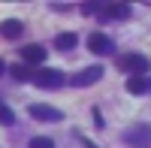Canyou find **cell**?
I'll return each instance as SVG.
<instances>
[{"label": "cell", "instance_id": "6da1fadb", "mask_svg": "<svg viewBox=\"0 0 151 148\" xmlns=\"http://www.w3.org/2000/svg\"><path fill=\"white\" fill-rule=\"evenodd\" d=\"M118 70H121V73H130V76H148L151 64H148L145 55L130 52V55H121V57H118Z\"/></svg>", "mask_w": 151, "mask_h": 148}, {"label": "cell", "instance_id": "7a4b0ae2", "mask_svg": "<svg viewBox=\"0 0 151 148\" xmlns=\"http://www.w3.org/2000/svg\"><path fill=\"white\" fill-rule=\"evenodd\" d=\"M33 85H36V88H60V85H64V73L52 70V67H36Z\"/></svg>", "mask_w": 151, "mask_h": 148}, {"label": "cell", "instance_id": "3957f363", "mask_svg": "<svg viewBox=\"0 0 151 148\" xmlns=\"http://www.w3.org/2000/svg\"><path fill=\"white\" fill-rule=\"evenodd\" d=\"M100 79H103V67L94 64V67H88L82 73H76V76H70V85H73V88H88V85H97Z\"/></svg>", "mask_w": 151, "mask_h": 148}, {"label": "cell", "instance_id": "277c9868", "mask_svg": "<svg viewBox=\"0 0 151 148\" xmlns=\"http://www.w3.org/2000/svg\"><path fill=\"white\" fill-rule=\"evenodd\" d=\"M151 136V130H148V124H133L130 130H127V136H124V142H127L130 148H148V139Z\"/></svg>", "mask_w": 151, "mask_h": 148}, {"label": "cell", "instance_id": "5b68a950", "mask_svg": "<svg viewBox=\"0 0 151 148\" xmlns=\"http://www.w3.org/2000/svg\"><path fill=\"white\" fill-rule=\"evenodd\" d=\"M30 115H33L36 121H52V124L64 121V112H58L55 106H45V103H33V106H30Z\"/></svg>", "mask_w": 151, "mask_h": 148}, {"label": "cell", "instance_id": "8992f818", "mask_svg": "<svg viewBox=\"0 0 151 148\" xmlns=\"http://www.w3.org/2000/svg\"><path fill=\"white\" fill-rule=\"evenodd\" d=\"M88 48H91L94 55H112V52H115V42H112L106 33H91V40H88Z\"/></svg>", "mask_w": 151, "mask_h": 148}, {"label": "cell", "instance_id": "52a82bcc", "mask_svg": "<svg viewBox=\"0 0 151 148\" xmlns=\"http://www.w3.org/2000/svg\"><path fill=\"white\" fill-rule=\"evenodd\" d=\"M21 60H24L27 67H36V64H42V60H45V48H42V45H36V42L24 45V48H21Z\"/></svg>", "mask_w": 151, "mask_h": 148}, {"label": "cell", "instance_id": "ba28073f", "mask_svg": "<svg viewBox=\"0 0 151 148\" xmlns=\"http://www.w3.org/2000/svg\"><path fill=\"white\" fill-rule=\"evenodd\" d=\"M21 33H24V21H21V18H6V21H0V36H3V40H18Z\"/></svg>", "mask_w": 151, "mask_h": 148}, {"label": "cell", "instance_id": "9c48e42d", "mask_svg": "<svg viewBox=\"0 0 151 148\" xmlns=\"http://www.w3.org/2000/svg\"><path fill=\"white\" fill-rule=\"evenodd\" d=\"M127 91L136 94V97H139V94H148V91H151V79H145V76H130V79H127Z\"/></svg>", "mask_w": 151, "mask_h": 148}, {"label": "cell", "instance_id": "30bf717a", "mask_svg": "<svg viewBox=\"0 0 151 148\" xmlns=\"http://www.w3.org/2000/svg\"><path fill=\"white\" fill-rule=\"evenodd\" d=\"M76 42H79V36H76V33H58V36H55V48H58V52H73Z\"/></svg>", "mask_w": 151, "mask_h": 148}, {"label": "cell", "instance_id": "8fae6325", "mask_svg": "<svg viewBox=\"0 0 151 148\" xmlns=\"http://www.w3.org/2000/svg\"><path fill=\"white\" fill-rule=\"evenodd\" d=\"M103 15H109V18H127L130 6L127 3H103Z\"/></svg>", "mask_w": 151, "mask_h": 148}, {"label": "cell", "instance_id": "7c38bea8", "mask_svg": "<svg viewBox=\"0 0 151 148\" xmlns=\"http://www.w3.org/2000/svg\"><path fill=\"white\" fill-rule=\"evenodd\" d=\"M33 67H27V64H15V67H12V79H15V82H33Z\"/></svg>", "mask_w": 151, "mask_h": 148}, {"label": "cell", "instance_id": "4fadbf2b", "mask_svg": "<svg viewBox=\"0 0 151 148\" xmlns=\"http://www.w3.org/2000/svg\"><path fill=\"white\" fill-rule=\"evenodd\" d=\"M0 124H3V127H12V124H15V115H12V109L3 106V103H0Z\"/></svg>", "mask_w": 151, "mask_h": 148}, {"label": "cell", "instance_id": "5bb4252c", "mask_svg": "<svg viewBox=\"0 0 151 148\" xmlns=\"http://www.w3.org/2000/svg\"><path fill=\"white\" fill-rule=\"evenodd\" d=\"M30 148H55V142L48 139V136H33L30 139Z\"/></svg>", "mask_w": 151, "mask_h": 148}, {"label": "cell", "instance_id": "9a60e30c", "mask_svg": "<svg viewBox=\"0 0 151 148\" xmlns=\"http://www.w3.org/2000/svg\"><path fill=\"white\" fill-rule=\"evenodd\" d=\"M82 142H85L88 148H100V145H97V142H91V139H82Z\"/></svg>", "mask_w": 151, "mask_h": 148}, {"label": "cell", "instance_id": "2e32d148", "mask_svg": "<svg viewBox=\"0 0 151 148\" xmlns=\"http://www.w3.org/2000/svg\"><path fill=\"white\" fill-rule=\"evenodd\" d=\"M3 70H6V67H3V60H0V76H3Z\"/></svg>", "mask_w": 151, "mask_h": 148}]
</instances>
